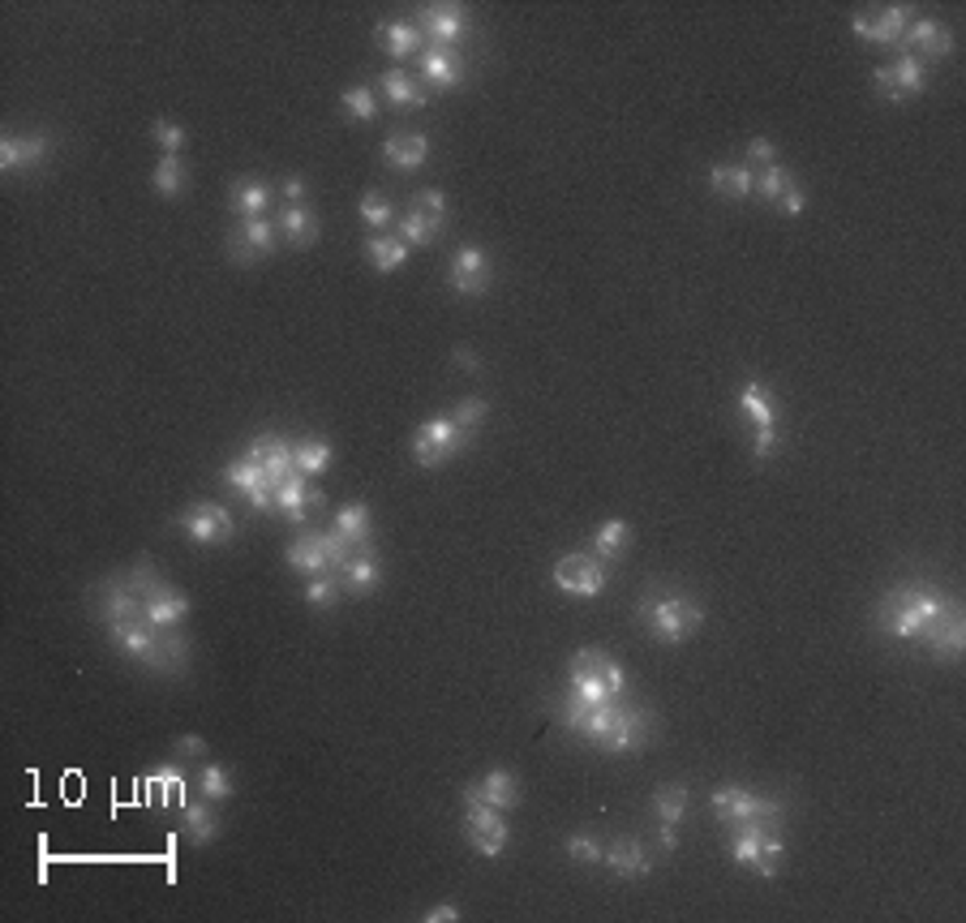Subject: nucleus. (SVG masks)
Instances as JSON below:
<instances>
[{
	"label": "nucleus",
	"instance_id": "obj_8",
	"mask_svg": "<svg viewBox=\"0 0 966 923\" xmlns=\"http://www.w3.org/2000/svg\"><path fill=\"white\" fill-rule=\"evenodd\" d=\"M417 31L426 35V44L460 47L473 31V18L464 4H421L417 9Z\"/></svg>",
	"mask_w": 966,
	"mask_h": 923
},
{
	"label": "nucleus",
	"instance_id": "obj_39",
	"mask_svg": "<svg viewBox=\"0 0 966 923\" xmlns=\"http://www.w3.org/2000/svg\"><path fill=\"white\" fill-rule=\"evenodd\" d=\"M146 791H151V803L155 807H164V803H173L176 807L185 803L180 794H185V778H180V760L176 765H155L151 773H146Z\"/></svg>",
	"mask_w": 966,
	"mask_h": 923
},
{
	"label": "nucleus",
	"instance_id": "obj_35",
	"mask_svg": "<svg viewBox=\"0 0 966 923\" xmlns=\"http://www.w3.org/2000/svg\"><path fill=\"white\" fill-rule=\"evenodd\" d=\"M627 550H632V525H627V520H602L597 532H593V550H589V554L611 568Z\"/></svg>",
	"mask_w": 966,
	"mask_h": 923
},
{
	"label": "nucleus",
	"instance_id": "obj_18",
	"mask_svg": "<svg viewBox=\"0 0 966 923\" xmlns=\"http://www.w3.org/2000/svg\"><path fill=\"white\" fill-rule=\"evenodd\" d=\"M223 482L232 485L237 494H245L254 512H275V490H271V477H266V469L259 460H250V455L228 460L223 464Z\"/></svg>",
	"mask_w": 966,
	"mask_h": 923
},
{
	"label": "nucleus",
	"instance_id": "obj_27",
	"mask_svg": "<svg viewBox=\"0 0 966 923\" xmlns=\"http://www.w3.org/2000/svg\"><path fill=\"white\" fill-rule=\"evenodd\" d=\"M378 87H383V99H387L396 112H417V108L430 103V90L421 87V78L408 74V69H387V74L378 78Z\"/></svg>",
	"mask_w": 966,
	"mask_h": 923
},
{
	"label": "nucleus",
	"instance_id": "obj_16",
	"mask_svg": "<svg viewBox=\"0 0 966 923\" xmlns=\"http://www.w3.org/2000/svg\"><path fill=\"white\" fill-rule=\"evenodd\" d=\"M327 507V494L318 485H309V477L293 473L275 485V516H284L293 528H309V516Z\"/></svg>",
	"mask_w": 966,
	"mask_h": 923
},
{
	"label": "nucleus",
	"instance_id": "obj_38",
	"mask_svg": "<svg viewBox=\"0 0 966 923\" xmlns=\"http://www.w3.org/2000/svg\"><path fill=\"white\" fill-rule=\"evenodd\" d=\"M151 189H155L160 198H185V194H189V168H185V160H180V155H164V160L155 164V173H151Z\"/></svg>",
	"mask_w": 966,
	"mask_h": 923
},
{
	"label": "nucleus",
	"instance_id": "obj_21",
	"mask_svg": "<svg viewBox=\"0 0 966 923\" xmlns=\"http://www.w3.org/2000/svg\"><path fill=\"white\" fill-rule=\"evenodd\" d=\"M228 207H232L237 220H263L275 207V185L263 180V176H237L228 185Z\"/></svg>",
	"mask_w": 966,
	"mask_h": 923
},
{
	"label": "nucleus",
	"instance_id": "obj_10",
	"mask_svg": "<svg viewBox=\"0 0 966 923\" xmlns=\"http://www.w3.org/2000/svg\"><path fill=\"white\" fill-rule=\"evenodd\" d=\"M275 245H279V220H241L232 232H228V259L237 266H254L259 259L266 254H275Z\"/></svg>",
	"mask_w": 966,
	"mask_h": 923
},
{
	"label": "nucleus",
	"instance_id": "obj_54",
	"mask_svg": "<svg viewBox=\"0 0 966 923\" xmlns=\"http://www.w3.org/2000/svg\"><path fill=\"white\" fill-rule=\"evenodd\" d=\"M173 756L176 760H202V756H207V739H202V735H176Z\"/></svg>",
	"mask_w": 966,
	"mask_h": 923
},
{
	"label": "nucleus",
	"instance_id": "obj_26",
	"mask_svg": "<svg viewBox=\"0 0 966 923\" xmlns=\"http://www.w3.org/2000/svg\"><path fill=\"white\" fill-rule=\"evenodd\" d=\"M602 864L615 872L618 880H640V877H649V855H645V842L640 837H615L611 846H606V855H602Z\"/></svg>",
	"mask_w": 966,
	"mask_h": 923
},
{
	"label": "nucleus",
	"instance_id": "obj_23",
	"mask_svg": "<svg viewBox=\"0 0 966 923\" xmlns=\"http://www.w3.org/2000/svg\"><path fill=\"white\" fill-rule=\"evenodd\" d=\"M430 155V138L421 130H396L383 138V164L396 173H417Z\"/></svg>",
	"mask_w": 966,
	"mask_h": 923
},
{
	"label": "nucleus",
	"instance_id": "obj_6",
	"mask_svg": "<svg viewBox=\"0 0 966 923\" xmlns=\"http://www.w3.org/2000/svg\"><path fill=\"white\" fill-rule=\"evenodd\" d=\"M176 532H185L194 546H228L237 537V520L220 503H189L173 520Z\"/></svg>",
	"mask_w": 966,
	"mask_h": 923
},
{
	"label": "nucleus",
	"instance_id": "obj_14",
	"mask_svg": "<svg viewBox=\"0 0 966 923\" xmlns=\"http://www.w3.org/2000/svg\"><path fill=\"white\" fill-rule=\"evenodd\" d=\"M911 22H915V4H885L877 13H855V18H850V31H855L859 40H868V44L898 47Z\"/></svg>",
	"mask_w": 966,
	"mask_h": 923
},
{
	"label": "nucleus",
	"instance_id": "obj_51",
	"mask_svg": "<svg viewBox=\"0 0 966 923\" xmlns=\"http://www.w3.org/2000/svg\"><path fill=\"white\" fill-rule=\"evenodd\" d=\"M413 211L430 223V228H439V232L447 228V198H442V189H417Z\"/></svg>",
	"mask_w": 966,
	"mask_h": 923
},
{
	"label": "nucleus",
	"instance_id": "obj_13",
	"mask_svg": "<svg viewBox=\"0 0 966 923\" xmlns=\"http://www.w3.org/2000/svg\"><path fill=\"white\" fill-rule=\"evenodd\" d=\"M464 837H469L473 855L498 859V855L507 850V842H512V829H507V821H503L498 807L473 803V807H464Z\"/></svg>",
	"mask_w": 966,
	"mask_h": 923
},
{
	"label": "nucleus",
	"instance_id": "obj_2",
	"mask_svg": "<svg viewBox=\"0 0 966 923\" xmlns=\"http://www.w3.org/2000/svg\"><path fill=\"white\" fill-rule=\"evenodd\" d=\"M636 623L658 645H683L704 627V602L679 584H649L636 597Z\"/></svg>",
	"mask_w": 966,
	"mask_h": 923
},
{
	"label": "nucleus",
	"instance_id": "obj_24",
	"mask_svg": "<svg viewBox=\"0 0 966 923\" xmlns=\"http://www.w3.org/2000/svg\"><path fill=\"white\" fill-rule=\"evenodd\" d=\"M250 460H259L266 469V477H271V490L284 482V477H293L297 473V464H293V442L279 439V435H259V439L250 442V451H245Z\"/></svg>",
	"mask_w": 966,
	"mask_h": 923
},
{
	"label": "nucleus",
	"instance_id": "obj_19",
	"mask_svg": "<svg viewBox=\"0 0 966 923\" xmlns=\"http://www.w3.org/2000/svg\"><path fill=\"white\" fill-rule=\"evenodd\" d=\"M920 645L936 661H958L966 653V615L963 606H954L945 618H936L927 631L920 636Z\"/></svg>",
	"mask_w": 966,
	"mask_h": 923
},
{
	"label": "nucleus",
	"instance_id": "obj_50",
	"mask_svg": "<svg viewBox=\"0 0 966 923\" xmlns=\"http://www.w3.org/2000/svg\"><path fill=\"white\" fill-rule=\"evenodd\" d=\"M361 220L370 223V232H392L396 228V211L383 194H365L361 198Z\"/></svg>",
	"mask_w": 966,
	"mask_h": 923
},
{
	"label": "nucleus",
	"instance_id": "obj_12",
	"mask_svg": "<svg viewBox=\"0 0 966 923\" xmlns=\"http://www.w3.org/2000/svg\"><path fill=\"white\" fill-rule=\"evenodd\" d=\"M90 615L99 623H117V618H146V611L125 575H108L90 584Z\"/></svg>",
	"mask_w": 966,
	"mask_h": 923
},
{
	"label": "nucleus",
	"instance_id": "obj_7",
	"mask_svg": "<svg viewBox=\"0 0 966 923\" xmlns=\"http://www.w3.org/2000/svg\"><path fill=\"white\" fill-rule=\"evenodd\" d=\"M872 83H877L880 99H889V103H911V99L923 95V87H927V65H923L920 56H911V52H898L889 65H880L877 74H872Z\"/></svg>",
	"mask_w": 966,
	"mask_h": 923
},
{
	"label": "nucleus",
	"instance_id": "obj_43",
	"mask_svg": "<svg viewBox=\"0 0 966 923\" xmlns=\"http://www.w3.org/2000/svg\"><path fill=\"white\" fill-rule=\"evenodd\" d=\"M306 602H309V611H318V615L336 611V606L344 602V584H340V575H336V572L309 575V580H306Z\"/></svg>",
	"mask_w": 966,
	"mask_h": 923
},
{
	"label": "nucleus",
	"instance_id": "obj_25",
	"mask_svg": "<svg viewBox=\"0 0 966 923\" xmlns=\"http://www.w3.org/2000/svg\"><path fill=\"white\" fill-rule=\"evenodd\" d=\"M142 611H146V623H151V627L173 631V627H180V623L189 618V597L164 580V584H160V589H155V593L142 602Z\"/></svg>",
	"mask_w": 966,
	"mask_h": 923
},
{
	"label": "nucleus",
	"instance_id": "obj_15",
	"mask_svg": "<svg viewBox=\"0 0 966 923\" xmlns=\"http://www.w3.org/2000/svg\"><path fill=\"white\" fill-rule=\"evenodd\" d=\"M447 284H451V293H460V297H482V293H490V284H494L490 254H485L482 245H460V250L451 254V266H447Z\"/></svg>",
	"mask_w": 966,
	"mask_h": 923
},
{
	"label": "nucleus",
	"instance_id": "obj_36",
	"mask_svg": "<svg viewBox=\"0 0 966 923\" xmlns=\"http://www.w3.org/2000/svg\"><path fill=\"white\" fill-rule=\"evenodd\" d=\"M284 563H288L297 575H306V580H309V575L331 572V563H327V554H322V546L314 541V532H309V528H301V537H293V541H288Z\"/></svg>",
	"mask_w": 966,
	"mask_h": 923
},
{
	"label": "nucleus",
	"instance_id": "obj_1",
	"mask_svg": "<svg viewBox=\"0 0 966 923\" xmlns=\"http://www.w3.org/2000/svg\"><path fill=\"white\" fill-rule=\"evenodd\" d=\"M954 593L945 589H932V584H920V580H907V584H893L885 589L877 602V627L880 636L889 640H907V645H920V636L954 611Z\"/></svg>",
	"mask_w": 966,
	"mask_h": 923
},
{
	"label": "nucleus",
	"instance_id": "obj_40",
	"mask_svg": "<svg viewBox=\"0 0 966 923\" xmlns=\"http://www.w3.org/2000/svg\"><path fill=\"white\" fill-rule=\"evenodd\" d=\"M688 807H692V791H688V787H679V782H670V787H658V791H654V821L683 825Z\"/></svg>",
	"mask_w": 966,
	"mask_h": 923
},
{
	"label": "nucleus",
	"instance_id": "obj_47",
	"mask_svg": "<svg viewBox=\"0 0 966 923\" xmlns=\"http://www.w3.org/2000/svg\"><path fill=\"white\" fill-rule=\"evenodd\" d=\"M791 185H794V173L791 168H782V164H769V168L756 173V194H760L765 202H773V207L782 202V194H787Z\"/></svg>",
	"mask_w": 966,
	"mask_h": 923
},
{
	"label": "nucleus",
	"instance_id": "obj_41",
	"mask_svg": "<svg viewBox=\"0 0 966 923\" xmlns=\"http://www.w3.org/2000/svg\"><path fill=\"white\" fill-rule=\"evenodd\" d=\"M198 794L202 799H211V803H228L232 794H237V782H232V769L220 765V760H207L202 769H198Z\"/></svg>",
	"mask_w": 966,
	"mask_h": 923
},
{
	"label": "nucleus",
	"instance_id": "obj_3",
	"mask_svg": "<svg viewBox=\"0 0 966 923\" xmlns=\"http://www.w3.org/2000/svg\"><path fill=\"white\" fill-rule=\"evenodd\" d=\"M709 807L722 825H744V821H787V803L769 794H751L744 787H717L709 794Z\"/></svg>",
	"mask_w": 966,
	"mask_h": 923
},
{
	"label": "nucleus",
	"instance_id": "obj_4",
	"mask_svg": "<svg viewBox=\"0 0 966 923\" xmlns=\"http://www.w3.org/2000/svg\"><path fill=\"white\" fill-rule=\"evenodd\" d=\"M464 447H469V435L451 421V413H442V417H430V421L417 426V435H413V460H417L421 469H442V464L455 460Z\"/></svg>",
	"mask_w": 966,
	"mask_h": 923
},
{
	"label": "nucleus",
	"instance_id": "obj_57",
	"mask_svg": "<svg viewBox=\"0 0 966 923\" xmlns=\"http://www.w3.org/2000/svg\"><path fill=\"white\" fill-rule=\"evenodd\" d=\"M279 198L288 202V207H297V202H306V176H284L279 180Z\"/></svg>",
	"mask_w": 966,
	"mask_h": 923
},
{
	"label": "nucleus",
	"instance_id": "obj_49",
	"mask_svg": "<svg viewBox=\"0 0 966 923\" xmlns=\"http://www.w3.org/2000/svg\"><path fill=\"white\" fill-rule=\"evenodd\" d=\"M485 417H490V399H485V396L460 399V404L451 408V421H455V426H460V430H464L469 439H473V435L482 430V426H485Z\"/></svg>",
	"mask_w": 966,
	"mask_h": 923
},
{
	"label": "nucleus",
	"instance_id": "obj_59",
	"mask_svg": "<svg viewBox=\"0 0 966 923\" xmlns=\"http://www.w3.org/2000/svg\"><path fill=\"white\" fill-rule=\"evenodd\" d=\"M460 920V906L455 902H439L435 911H426V923H455Z\"/></svg>",
	"mask_w": 966,
	"mask_h": 923
},
{
	"label": "nucleus",
	"instance_id": "obj_22",
	"mask_svg": "<svg viewBox=\"0 0 966 923\" xmlns=\"http://www.w3.org/2000/svg\"><path fill=\"white\" fill-rule=\"evenodd\" d=\"M340 584L349 597H370L378 584H383V559H378V546H365V550H352L349 563L340 568Z\"/></svg>",
	"mask_w": 966,
	"mask_h": 923
},
{
	"label": "nucleus",
	"instance_id": "obj_46",
	"mask_svg": "<svg viewBox=\"0 0 966 923\" xmlns=\"http://www.w3.org/2000/svg\"><path fill=\"white\" fill-rule=\"evenodd\" d=\"M392 232H396V237H399V241H404V245H408V250H413V245H417V250H426V245H435V241H439V237H442L439 228H430V223L421 220L417 211H408V216H399L396 228H392Z\"/></svg>",
	"mask_w": 966,
	"mask_h": 923
},
{
	"label": "nucleus",
	"instance_id": "obj_20",
	"mask_svg": "<svg viewBox=\"0 0 966 923\" xmlns=\"http://www.w3.org/2000/svg\"><path fill=\"white\" fill-rule=\"evenodd\" d=\"M47 155H52V138L47 133H9V138H0V173L40 168Z\"/></svg>",
	"mask_w": 966,
	"mask_h": 923
},
{
	"label": "nucleus",
	"instance_id": "obj_29",
	"mask_svg": "<svg viewBox=\"0 0 966 923\" xmlns=\"http://www.w3.org/2000/svg\"><path fill=\"white\" fill-rule=\"evenodd\" d=\"M374 40H378V47H383L392 61H408V56H417V52L426 47V35L417 31V22H404V18L383 22V26L374 31Z\"/></svg>",
	"mask_w": 966,
	"mask_h": 923
},
{
	"label": "nucleus",
	"instance_id": "obj_30",
	"mask_svg": "<svg viewBox=\"0 0 966 923\" xmlns=\"http://www.w3.org/2000/svg\"><path fill=\"white\" fill-rule=\"evenodd\" d=\"M279 237L293 245V250H306L322 237V223H318V211L309 202H297V207H284L279 211Z\"/></svg>",
	"mask_w": 966,
	"mask_h": 923
},
{
	"label": "nucleus",
	"instance_id": "obj_33",
	"mask_svg": "<svg viewBox=\"0 0 966 923\" xmlns=\"http://www.w3.org/2000/svg\"><path fill=\"white\" fill-rule=\"evenodd\" d=\"M739 413L747 417V426L751 430H769V426H778V404H773V392L765 387V383H744L739 387Z\"/></svg>",
	"mask_w": 966,
	"mask_h": 923
},
{
	"label": "nucleus",
	"instance_id": "obj_53",
	"mask_svg": "<svg viewBox=\"0 0 966 923\" xmlns=\"http://www.w3.org/2000/svg\"><path fill=\"white\" fill-rule=\"evenodd\" d=\"M744 164H751V168H769V164H778V146H773L769 138H751V142H747Z\"/></svg>",
	"mask_w": 966,
	"mask_h": 923
},
{
	"label": "nucleus",
	"instance_id": "obj_11",
	"mask_svg": "<svg viewBox=\"0 0 966 923\" xmlns=\"http://www.w3.org/2000/svg\"><path fill=\"white\" fill-rule=\"evenodd\" d=\"M555 589H563L571 597H597L602 589H606V580H611V568L606 563H597L589 550L584 554H563L559 563H555Z\"/></svg>",
	"mask_w": 966,
	"mask_h": 923
},
{
	"label": "nucleus",
	"instance_id": "obj_55",
	"mask_svg": "<svg viewBox=\"0 0 966 923\" xmlns=\"http://www.w3.org/2000/svg\"><path fill=\"white\" fill-rule=\"evenodd\" d=\"M773 451H778V426H769V430H751V455H756V464H765Z\"/></svg>",
	"mask_w": 966,
	"mask_h": 923
},
{
	"label": "nucleus",
	"instance_id": "obj_42",
	"mask_svg": "<svg viewBox=\"0 0 966 923\" xmlns=\"http://www.w3.org/2000/svg\"><path fill=\"white\" fill-rule=\"evenodd\" d=\"M293 464L301 477H322L331 469V442L327 439H301L293 442Z\"/></svg>",
	"mask_w": 966,
	"mask_h": 923
},
{
	"label": "nucleus",
	"instance_id": "obj_48",
	"mask_svg": "<svg viewBox=\"0 0 966 923\" xmlns=\"http://www.w3.org/2000/svg\"><path fill=\"white\" fill-rule=\"evenodd\" d=\"M563 850H568L571 864H580V868H593V864H602V855H606V846L593 834H584V829L563 837Z\"/></svg>",
	"mask_w": 966,
	"mask_h": 923
},
{
	"label": "nucleus",
	"instance_id": "obj_32",
	"mask_svg": "<svg viewBox=\"0 0 966 923\" xmlns=\"http://www.w3.org/2000/svg\"><path fill=\"white\" fill-rule=\"evenodd\" d=\"M408 245L399 241L396 232H370L365 237V259H370V266L378 271V275H396L399 266L408 263Z\"/></svg>",
	"mask_w": 966,
	"mask_h": 923
},
{
	"label": "nucleus",
	"instance_id": "obj_52",
	"mask_svg": "<svg viewBox=\"0 0 966 923\" xmlns=\"http://www.w3.org/2000/svg\"><path fill=\"white\" fill-rule=\"evenodd\" d=\"M151 138H155V146L164 151V155H180L185 151V130H180V121H168V117H160V121H151Z\"/></svg>",
	"mask_w": 966,
	"mask_h": 923
},
{
	"label": "nucleus",
	"instance_id": "obj_5",
	"mask_svg": "<svg viewBox=\"0 0 966 923\" xmlns=\"http://www.w3.org/2000/svg\"><path fill=\"white\" fill-rule=\"evenodd\" d=\"M649 739H654V713L640 708V704L618 701L615 717H611V726H606V735H602L593 748L606 751V756H632V751L649 748Z\"/></svg>",
	"mask_w": 966,
	"mask_h": 923
},
{
	"label": "nucleus",
	"instance_id": "obj_60",
	"mask_svg": "<svg viewBox=\"0 0 966 923\" xmlns=\"http://www.w3.org/2000/svg\"><path fill=\"white\" fill-rule=\"evenodd\" d=\"M451 361H455L460 370H469V374H482V365H477V356H473V352H469V349H455V352H451Z\"/></svg>",
	"mask_w": 966,
	"mask_h": 923
},
{
	"label": "nucleus",
	"instance_id": "obj_56",
	"mask_svg": "<svg viewBox=\"0 0 966 923\" xmlns=\"http://www.w3.org/2000/svg\"><path fill=\"white\" fill-rule=\"evenodd\" d=\"M778 207H782V211H787V216H794V220H799V216H803V211H808V189H803V185H799V180H794L791 189H787V194H782V202H778Z\"/></svg>",
	"mask_w": 966,
	"mask_h": 923
},
{
	"label": "nucleus",
	"instance_id": "obj_31",
	"mask_svg": "<svg viewBox=\"0 0 966 923\" xmlns=\"http://www.w3.org/2000/svg\"><path fill=\"white\" fill-rule=\"evenodd\" d=\"M180 834L189 837L194 846H211V842H220V816H216L211 799L180 803Z\"/></svg>",
	"mask_w": 966,
	"mask_h": 923
},
{
	"label": "nucleus",
	"instance_id": "obj_28",
	"mask_svg": "<svg viewBox=\"0 0 966 923\" xmlns=\"http://www.w3.org/2000/svg\"><path fill=\"white\" fill-rule=\"evenodd\" d=\"M709 189L726 202H747L756 194V168L751 164H713L709 168Z\"/></svg>",
	"mask_w": 966,
	"mask_h": 923
},
{
	"label": "nucleus",
	"instance_id": "obj_34",
	"mask_svg": "<svg viewBox=\"0 0 966 923\" xmlns=\"http://www.w3.org/2000/svg\"><path fill=\"white\" fill-rule=\"evenodd\" d=\"M331 528L349 541L352 550H365V546H374V516H370V507L365 503H349V507H340L336 512V520Z\"/></svg>",
	"mask_w": 966,
	"mask_h": 923
},
{
	"label": "nucleus",
	"instance_id": "obj_58",
	"mask_svg": "<svg viewBox=\"0 0 966 923\" xmlns=\"http://www.w3.org/2000/svg\"><path fill=\"white\" fill-rule=\"evenodd\" d=\"M658 846H661V855H674V850H679V825L658 821Z\"/></svg>",
	"mask_w": 966,
	"mask_h": 923
},
{
	"label": "nucleus",
	"instance_id": "obj_9",
	"mask_svg": "<svg viewBox=\"0 0 966 923\" xmlns=\"http://www.w3.org/2000/svg\"><path fill=\"white\" fill-rule=\"evenodd\" d=\"M417 78H421V87H430V90H460L464 78H469L464 52H460V47L426 44L417 52Z\"/></svg>",
	"mask_w": 966,
	"mask_h": 923
},
{
	"label": "nucleus",
	"instance_id": "obj_45",
	"mask_svg": "<svg viewBox=\"0 0 966 923\" xmlns=\"http://www.w3.org/2000/svg\"><path fill=\"white\" fill-rule=\"evenodd\" d=\"M340 108L349 112V121L365 125V121H374V117H378V90H374V87H349L344 95H340Z\"/></svg>",
	"mask_w": 966,
	"mask_h": 923
},
{
	"label": "nucleus",
	"instance_id": "obj_37",
	"mask_svg": "<svg viewBox=\"0 0 966 923\" xmlns=\"http://www.w3.org/2000/svg\"><path fill=\"white\" fill-rule=\"evenodd\" d=\"M477 794H482L485 807L507 812V807L520 803V782H516L512 769H490V773H482V782H477Z\"/></svg>",
	"mask_w": 966,
	"mask_h": 923
},
{
	"label": "nucleus",
	"instance_id": "obj_17",
	"mask_svg": "<svg viewBox=\"0 0 966 923\" xmlns=\"http://www.w3.org/2000/svg\"><path fill=\"white\" fill-rule=\"evenodd\" d=\"M898 52L920 56L923 65H941V61L954 56V31H949L945 22H936V18H915V22L907 26V35H902Z\"/></svg>",
	"mask_w": 966,
	"mask_h": 923
},
{
	"label": "nucleus",
	"instance_id": "obj_44",
	"mask_svg": "<svg viewBox=\"0 0 966 923\" xmlns=\"http://www.w3.org/2000/svg\"><path fill=\"white\" fill-rule=\"evenodd\" d=\"M606 670V666H602ZM575 674V670H568V692L575 696V701H584V704H611L618 701L615 692L606 688V674Z\"/></svg>",
	"mask_w": 966,
	"mask_h": 923
}]
</instances>
